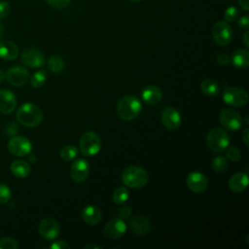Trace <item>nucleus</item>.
<instances>
[{
    "label": "nucleus",
    "instance_id": "nucleus-1",
    "mask_svg": "<svg viewBox=\"0 0 249 249\" xmlns=\"http://www.w3.org/2000/svg\"><path fill=\"white\" fill-rule=\"evenodd\" d=\"M16 117L20 124L27 127H35L41 124L43 113L37 105L27 102L18 109Z\"/></svg>",
    "mask_w": 249,
    "mask_h": 249
},
{
    "label": "nucleus",
    "instance_id": "nucleus-2",
    "mask_svg": "<svg viewBox=\"0 0 249 249\" xmlns=\"http://www.w3.org/2000/svg\"><path fill=\"white\" fill-rule=\"evenodd\" d=\"M121 179L124 186L132 189H140L148 183L149 175L144 168L130 165L123 170Z\"/></svg>",
    "mask_w": 249,
    "mask_h": 249
},
{
    "label": "nucleus",
    "instance_id": "nucleus-3",
    "mask_svg": "<svg viewBox=\"0 0 249 249\" xmlns=\"http://www.w3.org/2000/svg\"><path fill=\"white\" fill-rule=\"evenodd\" d=\"M142 104L137 97L126 95L120 99L117 105V114L124 121H131L140 114Z\"/></svg>",
    "mask_w": 249,
    "mask_h": 249
},
{
    "label": "nucleus",
    "instance_id": "nucleus-4",
    "mask_svg": "<svg viewBox=\"0 0 249 249\" xmlns=\"http://www.w3.org/2000/svg\"><path fill=\"white\" fill-rule=\"evenodd\" d=\"M206 144L212 152L222 153L230 145V136L226 130L220 127H214L207 134Z\"/></svg>",
    "mask_w": 249,
    "mask_h": 249
},
{
    "label": "nucleus",
    "instance_id": "nucleus-5",
    "mask_svg": "<svg viewBox=\"0 0 249 249\" xmlns=\"http://www.w3.org/2000/svg\"><path fill=\"white\" fill-rule=\"evenodd\" d=\"M79 148L86 157L95 156L101 149V139L94 131H87L80 138Z\"/></svg>",
    "mask_w": 249,
    "mask_h": 249
},
{
    "label": "nucleus",
    "instance_id": "nucleus-6",
    "mask_svg": "<svg viewBox=\"0 0 249 249\" xmlns=\"http://www.w3.org/2000/svg\"><path fill=\"white\" fill-rule=\"evenodd\" d=\"M223 100L233 107H241L248 103V93L239 87H229L223 92Z\"/></svg>",
    "mask_w": 249,
    "mask_h": 249
},
{
    "label": "nucleus",
    "instance_id": "nucleus-7",
    "mask_svg": "<svg viewBox=\"0 0 249 249\" xmlns=\"http://www.w3.org/2000/svg\"><path fill=\"white\" fill-rule=\"evenodd\" d=\"M220 123L227 130L235 131L242 126L243 120L237 111L231 108H225L220 113Z\"/></svg>",
    "mask_w": 249,
    "mask_h": 249
},
{
    "label": "nucleus",
    "instance_id": "nucleus-8",
    "mask_svg": "<svg viewBox=\"0 0 249 249\" xmlns=\"http://www.w3.org/2000/svg\"><path fill=\"white\" fill-rule=\"evenodd\" d=\"M212 37L216 44L227 46L232 39V29L227 21H217L212 27Z\"/></svg>",
    "mask_w": 249,
    "mask_h": 249
},
{
    "label": "nucleus",
    "instance_id": "nucleus-9",
    "mask_svg": "<svg viewBox=\"0 0 249 249\" xmlns=\"http://www.w3.org/2000/svg\"><path fill=\"white\" fill-rule=\"evenodd\" d=\"M8 150L16 157H25L32 151V143L24 136H14L8 142Z\"/></svg>",
    "mask_w": 249,
    "mask_h": 249
},
{
    "label": "nucleus",
    "instance_id": "nucleus-10",
    "mask_svg": "<svg viewBox=\"0 0 249 249\" xmlns=\"http://www.w3.org/2000/svg\"><path fill=\"white\" fill-rule=\"evenodd\" d=\"M21 62L31 68L42 67L45 64V55L43 52L35 48H27L20 54Z\"/></svg>",
    "mask_w": 249,
    "mask_h": 249
},
{
    "label": "nucleus",
    "instance_id": "nucleus-11",
    "mask_svg": "<svg viewBox=\"0 0 249 249\" xmlns=\"http://www.w3.org/2000/svg\"><path fill=\"white\" fill-rule=\"evenodd\" d=\"M5 75L9 84H11L14 87H22L29 80V72L26 68L19 65H16L9 68Z\"/></svg>",
    "mask_w": 249,
    "mask_h": 249
},
{
    "label": "nucleus",
    "instance_id": "nucleus-12",
    "mask_svg": "<svg viewBox=\"0 0 249 249\" xmlns=\"http://www.w3.org/2000/svg\"><path fill=\"white\" fill-rule=\"evenodd\" d=\"M38 231L43 238L47 240H53L58 236L60 228L58 223L53 218L49 217L43 219L39 223Z\"/></svg>",
    "mask_w": 249,
    "mask_h": 249
},
{
    "label": "nucleus",
    "instance_id": "nucleus-13",
    "mask_svg": "<svg viewBox=\"0 0 249 249\" xmlns=\"http://www.w3.org/2000/svg\"><path fill=\"white\" fill-rule=\"evenodd\" d=\"M126 231V225L121 218H115L109 221L103 229V233L108 239H117L123 236Z\"/></svg>",
    "mask_w": 249,
    "mask_h": 249
},
{
    "label": "nucleus",
    "instance_id": "nucleus-14",
    "mask_svg": "<svg viewBox=\"0 0 249 249\" xmlns=\"http://www.w3.org/2000/svg\"><path fill=\"white\" fill-rule=\"evenodd\" d=\"M89 173V161L85 159L76 160L70 167V177L76 183L84 182Z\"/></svg>",
    "mask_w": 249,
    "mask_h": 249
},
{
    "label": "nucleus",
    "instance_id": "nucleus-15",
    "mask_svg": "<svg viewBox=\"0 0 249 249\" xmlns=\"http://www.w3.org/2000/svg\"><path fill=\"white\" fill-rule=\"evenodd\" d=\"M161 124L163 126L169 130L177 129L181 124V115L180 113L171 106L165 107L161 112L160 116Z\"/></svg>",
    "mask_w": 249,
    "mask_h": 249
},
{
    "label": "nucleus",
    "instance_id": "nucleus-16",
    "mask_svg": "<svg viewBox=\"0 0 249 249\" xmlns=\"http://www.w3.org/2000/svg\"><path fill=\"white\" fill-rule=\"evenodd\" d=\"M186 184H187V187L192 192L202 193L206 190L208 186V181L204 174L198 171H194L188 174L186 178Z\"/></svg>",
    "mask_w": 249,
    "mask_h": 249
},
{
    "label": "nucleus",
    "instance_id": "nucleus-17",
    "mask_svg": "<svg viewBox=\"0 0 249 249\" xmlns=\"http://www.w3.org/2000/svg\"><path fill=\"white\" fill-rule=\"evenodd\" d=\"M130 230L136 235H144L151 230V222L148 217L143 215L134 216L129 222Z\"/></svg>",
    "mask_w": 249,
    "mask_h": 249
},
{
    "label": "nucleus",
    "instance_id": "nucleus-18",
    "mask_svg": "<svg viewBox=\"0 0 249 249\" xmlns=\"http://www.w3.org/2000/svg\"><path fill=\"white\" fill-rule=\"evenodd\" d=\"M17 107V98L9 89H0V112L11 114Z\"/></svg>",
    "mask_w": 249,
    "mask_h": 249
},
{
    "label": "nucleus",
    "instance_id": "nucleus-19",
    "mask_svg": "<svg viewBox=\"0 0 249 249\" xmlns=\"http://www.w3.org/2000/svg\"><path fill=\"white\" fill-rule=\"evenodd\" d=\"M142 99L149 105H156L161 101L162 92L159 87L149 85L142 90Z\"/></svg>",
    "mask_w": 249,
    "mask_h": 249
},
{
    "label": "nucleus",
    "instance_id": "nucleus-20",
    "mask_svg": "<svg viewBox=\"0 0 249 249\" xmlns=\"http://www.w3.org/2000/svg\"><path fill=\"white\" fill-rule=\"evenodd\" d=\"M248 175L244 172H236L231 176L229 180V188L234 193H241L247 189Z\"/></svg>",
    "mask_w": 249,
    "mask_h": 249
},
{
    "label": "nucleus",
    "instance_id": "nucleus-21",
    "mask_svg": "<svg viewBox=\"0 0 249 249\" xmlns=\"http://www.w3.org/2000/svg\"><path fill=\"white\" fill-rule=\"evenodd\" d=\"M82 219L86 224L95 226L101 221L102 213L98 207L94 205H88L82 210Z\"/></svg>",
    "mask_w": 249,
    "mask_h": 249
},
{
    "label": "nucleus",
    "instance_id": "nucleus-22",
    "mask_svg": "<svg viewBox=\"0 0 249 249\" xmlns=\"http://www.w3.org/2000/svg\"><path fill=\"white\" fill-rule=\"evenodd\" d=\"M18 56V46L9 40L0 41V58L4 60H14Z\"/></svg>",
    "mask_w": 249,
    "mask_h": 249
},
{
    "label": "nucleus",
    "instance_id": "nucleus-23",
    "mask_svg": "<svg viewBox=\"0 0 249 249\" xmlns=\"http://www.w3.org/2000/svg\"><path fill=\"white\" fill-rule=\"evenodd\" d=\"M10 170L12 174L18 178H25L31 172V167L29 163L23 160H16L10 165Z\"/></svg>",
    "mask_w": 249,
    "mask_h": 249
},
{
    "label": "nucleus",
    "instance_id": "nucleus-24",
    "mask_svg": "<svg viewBox=\"0 0 249 249\" xmlns=\"http://www.w3.org/2000/svg\"><path fill=\"white\" fill-rule=\"evenodd\" d=\"M231 61L236 68H247L249 65V52L246 49L236 50L232 53Z\"/></svg>",
    "mask_w": 249,
    "mask_h": 249
},
{
    "label": "nucleus",
    "instance_id": "nucleus-25",
    "mask_svg": "<svg viewBox=\"0 0 249 249\" xmlns=\"http://www.w3.org/2000/svg\"><path fill=\"white\" fill-rule=\"evenodd\" d=\"M201 91L208 96H216L220 92V88L218 84L212 79H205L200 84Z\"/></svg>",
    "mask_w": 249,
    "mask_h": 249
},
{
    "label": "nucleus",
    "instance_id": "nucleus-26",
    "mask_svg": "<svg viewBox=\"0 0 249 249\" xmlns=\"http://www.w3.org/2000/svg\"><path fill=\"white\" fill-rule=\"evenodd\" d=\"M48 67L52 72L59 73L64 68V61L59 55L53 54L48 59Z\"/></svg>",
    "mask_w": 249,
    "mask_h": 249
},
{
    "label": "nucleus",
    "instance_id": "nucleus-27",
    "mask_svg": "<svg viewBox=\"0 0 249 249\" xmlns=\"http://www.w3.org/2000/svg\"><path fill=\"white\" fill-rule=\"evenodd\" d=\"M79 154V150L76 146L74 145H67L64 146L61 150H60V158L65 160V161H70L72 160H74Z\"/></svg>",
    "mask_w": 249,
    "mask_h": 249
},
{
    "label": "nucleus",
    "instance_id": "nucleus-28",
    "mask_svg": "<svg viewBox=\"0 0 249 249\" xmlns=\"http://www.w3.org/2000/svg\"><path fill=\"white\" fill-rule=\"evenodd\" d=\"M30 79V84L33 88L39 89L44 86L47 80V73L44 70H38L32 74Z\"/></svg>",
    "mask_w": 249,
    "mask_h": 249
},
{
    "label": "nucleus",
    "instance_id": "nucleus-29",
    "mask_svg": "<svg viewBox=\"0 0 249 249\" xmlns=\"http://www.w3.org/2000/svg\"><path fill=\"white\" fill-rule=\"evenodd\" d=\"M128 191L124 187H119L117 188L113 193V201L116 204H124L128 199Z\"/></svg>",
    "mask_w": 249,
    "mask_h": 249
},
{
    "label": "nucleus",
    "instance_id": "nucleus-30",
    "mask_svg": "<svg viewBox=\"0 0 249 249\" xmlns=\"http://www.w3.org/2000/svg\"><path fill=\"white\" fill-rule=\"evenodd\" d=\"M228 168V160L223 156H217L212 160V169L216 173H222Z\"/></svg>",
    "mask_w": 249,
    "mask_h": 249
},
{
    "label": "nucleus",
    "instance_id": "nucleus-31",
    "mask_svg": "<svg viewBox=\"0 0 249 249\" xmlns=\"http://www.w3.org/2000/svg\"><path fill=\"white\" fill-rule=\"evenodd\" d=\"M18 241L10 236H4L0 238V249H18Z\"/></svg>",
    "mask_w": 249,
    "mask_h": 249
},
{
    "label": "nucleus",
    "instance_id": "nucleus-32",
    "mask_svg": "<svg viewBox=\"0 0 249 249\" xmlns=\"http://www.w3.org/2000/svg\"><path fill=\"white\" fill-rule=\"evenodd\" d=\"M12 196V191L11 189L5 185L0 183V204H5L9 202Z\"/></svg>",
    "mask_w": 249,
    "mask_h": 249
},
{
    "label": "nucleus",
    "instance_id": "nucleus-33",
    "mask_svg": "<svg viewBox=\"0 0 249 249\" xmlns=\"http://www.w3.org/2000/svg\"><path fill=\"white\" fill-rule=\"evenodd\" d=\"M226 157L231 161H238L241 159V153L236 147H228L226 150Z\"/></svg>",
    "mask_w": 249,
    "mask_h": 249
},
{
    "label": "nucleus",
    "instance_id": "nucleus-34",
    "mask_svg": "<svg viewBox=\"0 0 249 249\" xmlns=\"http://www.w3.org/2000/svg\"><path fill=\"white\" fill-rule=\"evenodd\" d=\"M238 17V10L231 6V7H229L226 11H225V14H224V18H225V21L227 22H231V21H234Z\"/></svg>",
    "mask_w": 249,
    "mask_h": 249
},
{
    "label": "nucleus",
    "instance_id": "nucleus-35",
    "mask_svg": "<svg viewBox=\"0 0 249 249\" xmlns=\"http://www.w3.org/2000/svg\"><path fill=\"white\" fill-rule=\"evenodd\" d=\"M46 1L50 6L55 9H63L70 3L71 0H46Z\"/></svg>",
    "mask_w": 249,
    "mask_h": 249
},
{
    "label": "nucleus",
    "instance_id": "nucleus-36",
    "mask_svg": "<svg viewBox=\"0 0 249 249\" xmlns=\"http://www.w3.org/2000/svg\"><path fill=\"white\" fill-rule=\"evenodd\" d=\"M11 12V6L7 1H0V18H6Z\"/></svg>",
    "mask_w": 249,
    "mask_h": 249
},
{
    "label": "nucleus",
    "instance_id": "nucleus-37",
    "mask_svg": "<svg viewBox=\"0 0 249 249\" xmlns=\"http://www.w3.org/2000/svg\"><path fill=\"white\" fill-rule=\"evenodd\" d=\"M130 215H131V207L128 205H124L119 210V218L123 220L129 218Z\"/></svg>",
    "mask_w": 249,
    "mask_h": 249
},
{
    "label": "nucleus",
    "instance_id": "nucleus-38",
    "mask_svg": "<svg viewBox=\"0 0 249 249\" xmlns=\"http://www.w3.org/2000/svg\"><path fill=\"white\" fill-rule=\"evenodd\" d=\"M69 244L66 243L65 241L63 240H56V241H53L51 245H50V248L52 249H67L69 248Z\"/></svg>",
    "mask_w": 249,
    "mask_h": 249
},
{
    "label": "nucleus",
    "instance_id": "nucleus-39",
    "mask_svg": "<svg viewBox=\"0 0 249 249\" xmlns=\"http://www.w3.org/2000/svg\"><path fill=\"white\" fill-rule=\"evenodd\" d=\"M217 62L219 64H221V65H226V64L231 62V57H230V55L228 53H220L217 56Z\"/></svg>",
    "mask_w": 249,
    "mask_h": 249
},
{
    "label": "nucleus",
    "instance_id": "nucleus-40",
    "mask_svg": "<svg viewBox=\"0 0 249 249\" xmlns=\"http://www.w3.org/2000/svg\"><path fill=\"white\" fill-rule=\"evenodd\" d=\"M238 25H239L240 28L247 30L248 27H249V17L248 16H242L238 19Z\"/></svg>",
    "mask_w": 249,
    "mask_h": 249
},
{
    "label": "nucleus",
    "instance_id": "nucleus-41",
    "mask_svg": "<svg viewBox=\"0 0 249 249\" xmlns=\"http://www.w3.org/2000/svg\"><path fill=\"white\" fill-rule=\"evenodd\" d=\"M6 134L7 135H15L18 132V126L16 125L15 123H12L8 125L7 129H6Z\"/></svg>",
    "mask_w": 249,
    "mask_h": 249
},
{
    "label": "nucleus",
    "instance_id": "nucleus-42",
    "mask_svg": "<svg viewBox=\"0 0 249 249\" xmlns=\"http://www.w3.org/2000/svg\"><path fill=\"white\" fill-rule=\"evenodd\" d=\"M241 137H242V140H243V143L245 144V146L248 147L249 146V142H248L249 141V129H248V127L244 128V130L241 134Z\"/></svg>",
    "mask_w": 249,
    "mask_h": 249
},
{
    "label": "nucleus",
    "instance_id": "nucleus-43",
    "mask_svg": "<svg viewBox=\"0 0 249 249\" xmlns=\"http://www.w3.org/2000/svg\"><path fill=\"white\" fill-rule=\"evenodd\" d=\"M238 4L243 10L245 11L249 10V0H238Z\"/></svg>",
    "mask_w": 249,
    "mask_h": 249
},
{
    "label": "nucleus",
    "instance_id": "nucleus-44",
    "mask_svg": "<svg viewBox=\"0 0 249 249\" xmlns=\"http://www.w3.org/2000/svg\"><path fill=\"white\" fill-rule=\"evenodd\" d=\"M248 36H249V31L247 30L244 35H243V43L246 47H249V41H248Z\"/></svg>",
    "mask_w": 249,
    "mask_h": 249
},
{
    "label": "nucleus",
    "instance_id": "nucleus-45",
    "mask_svg": "<svg viewBox=\"0 0 249 249\" xmlns=\"http://www.w3.org/2000/svg\"><path fill=\"white\" fill-rule=\"evenodd\" d=\"M85 249H101L102 247L101 246H99V245H95V244H92V243H90V244H88V245H86L85 247H84Z\"/></svg>",
    "mask_w": 249,
    "mask_h": 249
},
{
    "label": "nucleus",
    "instance_id": "nucleus-46",
    "mask_svg": "<svg viewBox=\"0 0 249 249\" xmlns=\"http://www.w3.org/2000/svg\"><path fill=\"white\" fill-rule=\"evenodd\" d=\"M4 32H5V27H4V25L2 24V22L0 21V38L4 35Z\"/></svg>",
    "mask_w": 249,
    "mask_h": 249
},
{
    "label": "nucleus",
    "instance_id": "nucleus-47",
    "mask_svg": "<svg viewBox=\"0 0 249 249\" xmlns=\"http://www.w3.org/2000/svg\"><path fill=\"white\" fill-rule=\"evenodd\" d=\"M5 76H6V75H5V73L0 69V83L5 79Z\"/></svg>",
    "mask_w": 249,
    "mask_h": 249
},
{
    "label": "nucleus",
    "instance_id": "nucleus-48",
    "mask_svg": "<svg viewBox=\"0 0 249 249\" xmlns=\"http://www.w3.org/2000/svg\"><path fill=\"white\" fill-rule=\"evenodd\" d=\"M128 1H130V2H138L140 0H128Z\"/></svg>",
    "mask_w": 249,
    "mask_h": 249
}]
</instances>
